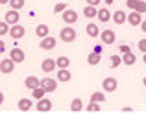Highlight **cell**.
<instances>
[{
  "label": "cell",
  "instance_id": "obj_41",
  "mask_svg": "<svg viewBox=\"0 0 146 120\" xmlns=\"http://www.w3.org/2000/svg\"><path fill=\"white\" fill-rule=\"evenodd\" d=\"M94 52H96V54H102V46H94Z\"/></svg>",
  "mask_w": 146,
  "mask_h": 120
},
{
  "label": "cell",
  "instance_id": "obj_35",
  "mask_svg": "<svg viewBox=\"0 0 146 120\" xmlns=\"http://www.w3.org/2000/svg\"><path fill=\"white\" fill-rule=\"evenodd\" d=\"M137 2L139 0H126V6L129 7V9H135V6H137Z\"/></svg>",
  "mask_w": 146,
  "mask_h": 120
},
{
  "label": "cell",
  "instance_id": "obj_45",
  "mask_svg": "<svg viewBox=\"0 0 146 120\" xmlns=\"http://www.w3.org/2000/svg\"><path fill=\"white\" fill-rule=\"evenodd\" d=\"M143 83H144V85H146V78H143Z\"/></svg>",
  "mask_w": 146,
  "mask_h": 120
},
{
  "label": "cell",
  "instance_id": "obj_2",
  "mask_svg": "<svg viewBox=\"0 0 146 120\" xmlns=\"http://www.w3.org/2000/svg\"><path fill=\"white\" fill-rule=\"evenodd\" d=\"M9 35H11V39L19 41V39H22V37L26 35V28H24V26H21L19 22H17V24H11L9 26Z\"/></svg>",
  "mask_w": 146,
  "mask_h": 120
},
{
  "label": "cell",
  "instance_id": "obj_27",
  "mask_svg": "<svg viewBox=\"0 0 146 120\" xmlns=\"http://www.w3.org/2000/svg\"><path fill=\"white\" fill-rule=\"evenodd\" d=\"M11 6V9H17V11H21L22 7H24V4H26V0H9L7 2Z\"/></svg>",
  "mask_w": 146,
  "mask_h": 120
},
{
  "label": "cell",
  "instance_id": "obj_44",
  "mask_svg": "<svg viewBox=\"0 0 146 120\" xmlns=\"http://www.w3.org/2000/svg\"><path fill=\"white\" fill-rule=\"evenodd\" d=\"M115 2V0H106V4H113Z\"/></svg>",
  "mask_w": 146,
  "mask_h": 120
},
{
  "label": "cell",
  "instance_id": "obj_19",
  "mask_svg": "<svg viewBox=\"0 0 146 120\" xmlns=\"http://www.w3.org/2000/svg\"><path fill=\"white\" fill-rule=\"evenodd\" d=\"M96 17H98L102 22H109V21H111V11L107 9V7H102V9L96 11Z\"/></svg>",
  "mask_w": 146,
  "mask_h": 120
},
{
  "label": "cell",
  "instance_id": "obj_4",
  "mask_svg": "<svg viewBox=\"0 0 146 120\" xmlns=\"http://www.w3.org/2000/svg\"><path fill=\"white\" fill-rule=\"evenodd\" d=\"M61 19H63V22L65 24H76L78 22V13H76L74 9H65L63 13H61Z\"/></svg>",
  "mask_w": 146,
  "mask_h": 120
},
{
  "label": "cell",
  "instance_id": "obj_22",
  "mask_svg": "<svg viewBox=\"0 0 146 120\" xmlns=\"http://www.w3.org/2000/svg\"><path fill=\"white\" fill-rule=\"evenodd\" d=\"M68 65H70V59H68L67 56H59L56 59V67L57 68H68Z\"/></svg>",
  "mask_w": 146,
  "mask_h": 120
},
{
  "label": "cell",
  "instance_id": "obj_43",
  "mask_svg": "<svg viewBox=\"0 0 146 120\" xmlns=\"http://www.w3.org/2000/svg\"><path fill=\"white\" fill-rule=\"evenodd\" d=\"M143 61H144V65H146V52H144V56H143Z\"/></svg>",
  "mask_w": 146,
  "mask_h": 120
},
{
  "label": "cell",
  "instance_id": "obj_24",
  "mask_svg": "<svg viewBox=\"0 0 146 120\" xmlns=\"http://www.w3.org/2000/svg\"><path fill=\"white\" fill-rule=\"evenodd\" d=\"M96 6H89V4H87L85 6V9H83V15H85L87 19H93V17H96Z\"/></svg>",
  "mask_w": 146,
  "mask_h": 120
},
{
  "label": "cell",
  "instance_id": "obj_39",
  "mask_svg": "<svg viewBox=\"0 0 146 120\" xmlns=\"http://www.w3.org/2000/svg\"><path fill=\"white\" fill-rule=\"evenodd\" d=\"M139 26H141V30H143V32L146 33V21H143V22H141V24H139Z\"/></svg>",
  "mask_w": 146,
  "mask_h": 120
},
{
  "label": "cell",
  "instance_id": "obj_40",
  "mask_svg": "<svg viewBox=\"0 0 146 120\" xmlns=\"http://www.w3.org/2000/svg\"><path fill=\"white\" fill-rule=\"evenodd\" d=\"M4 100H6V96H4V92L0 91V105H2V103H4Z\"/></svg>",
  "mask_w": 146,
  "mask_h": 120
},
{
  "label": "cell",
  "instance_id": "obj_7",
  "mask_svg": "<svg viewBox=\"0 0 146 120\" xmlns=\"http://www.w3.org/2000/svg\"><path fill=\"white\" fill-rule=\"evenodd\" d=\"M56 44H57L56 37L46 35V37H43V39H41V42H39V48H41V50H54V48H56Z\"/></svg>",
  "mask_w": 146,
  "mask_h": 120
},
{
  "label": "cell",
  "instance_id": "obj_20",
  "mask_svg": "<svg viewBox=\"0 0 146 120\" xmlns=\"http://www.w3.org/2000/svg\"><path fill=\"white\" fill-rule=\"evenodd\" d=\"M135 61H137V57H135V54H133V52H126V54H122V63H124V65L131 67V65H135Z\"/></svg>",
  "mask_w": 146,
  "mask_h": 120
},
{
  "label": "cell",
  "instance_id": "obj_15",
  "mask_svg": "<svg viewBox=\"0 0 146 120\" xmlns=\"http://www.w3.org/2000/svg\"><path fill=\"white\" fill-rule=\"evenodd\" d=\"M32 105H33L32 98H21V100H19V103H17L19 111H22V113H26V111H30V109H32Z\"/></svg>",
  "mask_w": 146,
  "mask_h": 120
},
{
  "label": "cell",
  "instance_id": "obj_26",
  "mask_svg": "<svg viewBox=\"0 0 146 120\" xmlns=\"http://www.w3.org/2000/svg\"><path fill=\"white\" fill-rule=\"evenodd\" d=\"M100 61H102V56L96 52H93V54H89V57H87V63L89 65H98Z\"/></svg>",
  "mask_w": 146,
  "mask_h": 120
},
{
  "label": "cell",
  "instance_id": "obj_10",
  "mask_svg": "<svg viewBox=\"0 0 146 120\" xmlns=\"http://www.w3.org/2000/svg\"><path fill=\"white\" fill-rule=\"evenodd\" d=\"M37 111H41V113H48L50 109H52V102L46 98V96H43L41 100H37V105H35Z\"/></svg>",
  "mask_w": 146,
  "mask_h": 120
},
{
  "label": "cell",
  "instance_id": "obj_37",
  "mask_svg": "<svg viewBox=\"0 0 146 120\" xmlns=\"http://www.w3.org/2000/svg\"><path fill=\"white\" fill-rule=\"evenodd\" d=\"M87 4H89V6H98L100 4V0H85Z\"/></svg>",
  "mask_w": 146,
  "mask_h": 120
},
{
  "label": "cell",
  "instance_id": "obj_14",
  "mask_svg": "<svg viewBox=\"0 0 146 120\" xmlns=\"http://www.w3.org/2000/svg\"><path fill=\"white\" fill-rule=\"evenodd\" d=\"M41 68H43V72H54L56 70V59H52V57H46V59L41 63Z\"/></svg>",
  "mask_w": 146,
  "mask_h": 120
},
{
  "label": "cell",
  "instance_id": "obj_21",
  "mask_svg": "<svg viewBox=\"0 0 146 120\" xmlns=\"http://www.w3.org/2000/svg\"><path fill=\"white\" fill-rule=\"evenodd\" d=\"M85 32H87V35L89 37H98L100 35V28L96 24H93V22H89V24L85 26Z\"/></svg>",
  "mask_w": 146,
  "mask_h": 120
},
{
  "label": "cell",
  "instance_id": "obj_6",
  "mask_svg": "<svg viewBox=\"0 0 146 120\" xmlns=\"http://www.w3.org/2000/svg\"><path fill=\"white\" fill-rule=\"evenodd\" d=\"M9 57L13 59L15 65H21L22 61L26 59V54H24V50H22V48H17V46H15V48L9 52Z\"/></svg>",
  "mask_w": 146,
  "mask_h": 120
},
{
  "label": "cell",
  "instance_id": "obj_32",
  "mask_svg": "<svg viewBox=\"0 0 146 120\" xmlns=\"http://www.w3.org/2000/svg\"><path fill=\"white\" fill-rule=\"evenodd\" d=\"M65 9H67V4H65V2H59V4H56V6H54V13H63V11Z\"/></svg>",
  "mask_w": 146,
  "mask_h": 120
},
{
  "label": "cell",
  "instance_id": "obj_5",
  "mask_svg": "<svg viewBox=\"0 0 146 120\" xmlns=\"http://www.w3.org/2000/svg\"><path fill=\"white\" fill-rule=\"evenodd\" d=\"M15 70V63L11 57H4L2 61H0V72L2 74H11V72Z\"/></svg>",
  "mask_w": 146,
  "mask_h": 120
},
{
  "label": "cell",
  "instance_id": "obj_18",
  "mask_svg": "<svg viewBox=\"0 0 146 120\" xmlns=\"http://www.w3.org/2000/svg\"><path fill=\"white\" fill-rule=\"evenodd\" d=\"M39 81H41V80H39V78H35V76H28V78L24 80V87L32 91V89L39 87Z\"/></svg>",
  "mask_w": 146,
  "mask_h": 120
},
{
  "label": "cell",
  "instance_id": "obj_23",
  "mask_svg": "<svg viewBox=\"0 0 146 120\" xmlns=\"http://www.w3.org/2000/svg\"><path fill=\"white\" fill-rule=\"evenodd\" d=\"M44 94H46V91H44L41 85H39V87H35V89H32V98L33 100H41Z\"/></svg>",
  "mask_w": 146,
  "mask_h": 120
},
{
  "label": "cell",
  "instance_id": "obj_25",
  "mask_svg": "<svg viewBox=\"0 0 146 120\" xmlns=\"http://www.w3.org/2000/svg\"><path fill=\"white\" fill-rule=\"evenodd\" d=\"M82 109H83L82 100H80V98H74V100H72V103H70V111H74V113H80Z\"/></svg>",
  "mask_w": 146,
  "mask_h": 120
},
{
  "label": "cell",
  "instance_id": "obj_12",
  "mask_svg": "<svg viewBox=\"0 0 146 120\" xmlns=\"http://www.w3.org/2000/svg\"><path fill=\"white\" fill-rule=\"evenodd\" d=\"M4 21H6L9 26H11V24H17V22L21 21V13H19L17 9H9V11L6 13V17H4Z\"/></svg>",
  "mask_w": 146,
  "mask_h": 120
},
{
  "label": "cell",
  "instance_id": "obj_11",
  "mask_svg": "<svg viewBox=\"0 0 146 120\" xmlns=\"http://www.w3.org/2000/svg\"><path fill=\"white\" fill-rule=\"evenodd\" d=\"M126 22L131 26H139L143 22V13H137V11L131 9V13H128V17H126Z\"/></svg>",
  "mask_w": 146,
  "mask_h": 120
},
{
  "label": "cell",
  "instance_id": "obj_36",
  "mask_svg": "<svg viewBox=\"0 0 146 120\" xmlns=\"http://www.w3.org/2000/svg\"><path fill=\"white\" fill-rule=\"evenodd\" d=\"M126 52H131V48L128 44H120V54H126Z\"/></svg>",
  "mask_w": 146,
  "mask_h": 120
},
{
  "label": "cell",
  "instance_id": "obj_33",
  "mask_svg": "<svg viewBox=\"0 0 146 120\" xmlns=\"http://www.w3.org/2000/svg\"><path fill=\"white\" fill-rule=\"evenodd\" d=\"M120 63H122V57H118V56H111V68H117Z\"/></svg>",
  "mask_w": 146,
  "mask_h": 120
},
{
  "label": "cell",
  "instance_id": "obj_28",
  "mask_svg": "<svg viewBox=\"0 0 146 120\" xmlns=\"http://www.w3.org/2000/svg\"><path fill=\"white\" fill-rule=\"evenodd\" d=\"M91 102H106V94L104 92H94V94H91Z\"/></svg>",
  "mask_w": 146,
  "mask_h": 120
},
{
  "label": "cell",
  "instance_id": "obj_8",
  "mask_svg": "<svg viewBox=\"0 0 146 120\" xmlns=\"http://www.w3.org/2000/svg\"><path fill=\"white\" fill-rule=\"evenodd\" d=\"M100 39H102V42H104V44H113V42H115V39H117V35H115V32H113V30H104V32H100Z\"/></svg>",
  "mask_w": 146,
  "mask_h": 120
},
{
  "label": "cell",
  "instance_id": "obj_30",
  "mask_svg": "<svg viewBox=\"0 0 146 120\" xmlns=\"http://www.w3.org/2000/svg\"><path fill=\"white\" fill-rule=\"evenodd\" d=\"M87 111H89V113H98V111H100V103L98 102H89Z\"/></svg>",
  "mask_w": 146,
  "mask_h": 120
},
{
  "label": "cell",
  "instance_id": "obj_1",
  "mask_svg": "<svg viewBox=\"0 0 146 120\" xmlns=\"http://www.w3.org/2000/svg\"><path fill=\"white\" fill-rule=\"evenodd\" d=\"M59 39L63 41V42H74V41H76V30L70 28V24H67L65 28H61Z\"/></svg>",
  "mask_w": 146,
  "mask_h": 120
},
{
  "label": "cell",
  "instance_id": "obj_31",
  "mask_svg": "<svg viewBox=\"0 0 146 120\" xmlns=\"http://www.w3.org/2000/svg\"><path fill=\"white\" fill-rule=\"evenodd\" d=\"M133 11H137V13H146V2H144V0H139Z\"/></svg>",
  "mask_w": 146,
  "mask_h": 120
},
{
  "label": "cell",
  "instance_id": "obj_29",
  "mask_svg": "<svg viewBox=\"0 0 146 120\" xmlns=\"http://www.w3.org/2000/svg\"><path fill=\"white\" fill-rule=\"evenodd\" d=\"M9 33V24H7L6 21H0V37H4V35H7Z\"/></svg>",
  "mask_w": 146,
  "mask_h": 120
},
{
  "label": "cell",
  "instance_id": "obj_13",
  "mask_svg": "<svg viewBox=\"0 0 146 120\" xmlns=\"http://www.w3.org/2000/svg\"><path fill=\"white\" fill-rule=\"evenodd\" d=\"M56 80L61 81V83H67V81L72 80V74L68 72V68H59V72L56 74Z\"/></svg>",
  "mask_w": 146,
  "mask_h": 120
},
{
  "label": "cell",
  "instance_id": "obj_9",
  "mask_svg": "<svg viewBox=\"0 0 146 120\" xmlns=\"http://www.w3.org/2000/svg\"><path fill=\"white\" fill-rule=\"evenodd\" d=\"M102 87H104V91H106V92H115V91H117V87H118V81H117V78H104Z\"/></svg>",
  "mask_w": 146,
  "mask_h": 120
},
{
  "label": "cell",
  "instance_id": "obj_17",
  "mask_svg": "<svg viewBox=\"0 0 146 120\" xmlns=\"http://www.w3.org/2000/svg\"><path fill=\"white\" fill-rule=\"evenodd\" d=\"M35 35L39 37V39H43V37L50 35V28H48L46 24H37L35 26Z\"/></svg>",
  "mask_w": 146,
  "mask_h": 120
},
{
  "label": "cell",
  "instance_id": "obj_16",
  "mask_svg": "<svg viewBox=\"0 0 146 120\" xmlns=\"http://www.w3.org/2000/svg\"><path fill=\"white\" fill-rule=\"evenodd\" d=\"M126 17H128V15H126L124 11H120V9L115 11V13H111V19H113V22H115V24H118V26L126 22Z\"/></svg>",
  "mask_w": 146,
  "mask_h": 120
},
{
  "label": "cell",
  "instance_id": "obj_42",
  "mask_svg": "<svg viewBox=\"0 0 146 120\" xmlns=\"http://www.w3.org/2000/svg\"><path fill=\"white\" fill-rule=\"evenodd\" d=\"M9 0H0V6H4V4H7Z\"/></svg>",
  "mask_w": 146,
  "mask_h": 120
},
{
  "label": "cell",
  "instance_id": "obj_38",
  "mask_svg": "<svg viewBox=\"0 0 146 120\" xmlns=\"http://www.w3.org/2000/svg\"><path fill=\"white\" fill-rule=\"evenodd\" d=\"M4 52H6V44H4V41L0 39V54H4Z\"/></svg>",
  "mask_w": 146,
  "mask_h": 120
},
{
  "label": "cell",
  "instance_id": "obj_3",
  "mask_svg": "<svg viewBox=\"0 0 146 120\" xmlns=\"http://www.w3.org/2000/svg\"><path fill=\"white\" fill-rule=\"evenodd\" d=\"M57 83H59L57 80H54V78H48V76H46V78H43V80L39 81V85H41V87H43L46 92H54V91L57 89Z\"/></svg>",
  "mask_w": 146,
  "mask_h": 120
},
{
  "label": "cell",
  "instance_id": "obj_34",
  "mask_svg": "<svg viewBox=\"0 0 146 120\" xmlns=\"http://www.w3.org/2000/svg\"><path fill=\"white\" fill-rule=\"evenodd\" d=\"M137 48H139L141 52L144 54V52H146V39H141L139 42H137Z\"/></svg>",
  "mask_w": 146,
  "mask_h": 120
}]
</instances>
